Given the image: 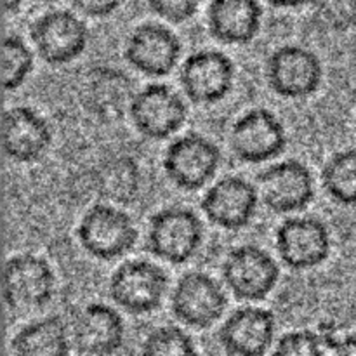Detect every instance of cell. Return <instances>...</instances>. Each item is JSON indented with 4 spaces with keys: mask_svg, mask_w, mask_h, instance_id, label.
Wrapping results in <instances>:
<instances>
[{
    "mask_svg": "<svg viewBox=\"0 0 356 356\" xmlns=\"http://www.w3.org/2000/svg\"><path fill=\"white\" fill-rule=\"evenodd\" d=\"M183 45L170 28L159 23H143L125 42L124 58L146 76H165L177 66Z\"/></svg>",
    "mask_w": 356,
    "mask_h": 356,
    "instance_id": "cell-16",
    "label": "cell"
},
{
    "mask_svg": "<svg viewBox=\"0 0 356 356\" xmlns=\"http://www.w3.org/2000/svg\"><path fill=\"white\" fill-rule=\"evenodd\" d=\"M202 0H148V6L156 16L169 23H184L197 14Z\"/></svg>",
    "mask_w": 356,
    "mask_h": 356,
    "instance_id": "cell-29",
    "label": "cell"
},
{
    "mask_svg": "<svg viewBox=\"0 0 356 356\" xmlns=\"http://www.w3.org/2000/svg\"><path fill=\"white\" fill-rule=\"evenodd\" d=\"M70 3L83 16L108 17L120 7L122 0H70Z\"/></svg>",
    "mask_w": 356,
    "mask_h": 356,
    "instance_id": "cell-30",
    "label": "cell"
},
{
    "mask_svg": "<svg viewBox=\"0 0 356 356\" xmlns=\"http://www.w3.org/2000/svg\"><path fill=\"white\" fill-rule=\"evenodd\" d=\"M332 348V356H356V334L337 339L330 343Z\"/></svg>",
    "mask_w": 356,
    "mask_h": 356,
    "instance_id": "cell-31",
    "label": "cell"
},
{
    "mask_svg": "<svg viewBox=\"0 0 356 356\" xmlns=\"http://www.w3.org/2000/svg\"><path fill=\"white\" fill-rule=\"evenodd\" d=\"M202 211L222 229H242L252 222L259 205V190L242 176H226L202 197Z\"/></svg>",
    "mask_w": 356,
    "mask_h": 356,
    "instance_id": "cell-17",
    "label": "cell"
},
{
    "mask_svg": "<svg viewBox=\"0 0 356 356\" xmlns=\"http://www.w3.org/2000/svg\"><path fill=\"white\" fill-rule=\"evenodd\" d=\"M277 318L261 306H243L233 312L218 334L219 344L229 356H264L273 346Z\"/></svg>",
    "mask_w": 356,
    "mask_h": 356,
    "instance_id": "cell-18",
    "label": "cell"
},
{
    "mask_svg": "<svg viewBox=\"0 0 356 356\" xmlns=\"http://www.w3.org/2000/svg\"><path fill=\"white\" fill-rule=\"evenodd\" d=\"M273 356H327L325 343L313 330H292L278 339Z\"/></svg>",
    "mask_w": 356,
    "mask_h": 356,
    "instance_id": "cell-28",
    "label": "cell"
},
{
    "mask_svg": "<svg viewBox=\"0 0 356 356\" xmlns=\"http://www.w3.org/2000/svg\"><path fill=\"white\" fill-rule=\"evenodd\" d=\"M236 70L232 58L216 49L193 52L181 65V87L197 104H214L233 89Z\"/></svg>",
    "mask_w": 356,
    "mask_h": 356,
    "instance_id": "cell-13",
    "label": "cell"
},
{
    "mask_svg": "<svg viewBox=\"0 0 356 356\" xmlns=\"http://www.w3.org/2000/svg\"><path fill=\"white\" fill-rule=\"evenodd\" d=\"M70 325L59 316H44L26 323L10 341L13 356H70Z\"/></svg>",
    "mask_w": 356,
    "mask_h": 356,
    "instance_id": "cell-22",
    "label": "cell"
},
{
    "mask_svg": "<svg viewBox=\"0 0 356 356\" xmlns=\"http://www.w3.org/2000/svg\"><path fill=\"white\" fill-rule=\"evenodd\" d=\"M33 72V52L16 33L6 35L2 42L0 79L3 90H16Z\"/></svg>",
    "mask_w": 356,
    "mask_h": 356,
    "instance_id": "cell-25",
    "label": "cell"
},
{
    "mask_svg": "<svg viewBox=\"0 0 356 356\" xmlns=\"http://www.w3.org/2000/svg\"><path fill=\"white\" fill-rule=\"evenodd\" d=\"M129 115L139 134L162 141L183 127L188 110L183 97L172 87L165 83H149L134 94Z\"/></svg>",
    "mask_w": 356,
    "mask_h": 356,
    "instance_id": "cell-9",
    "label": "cell"
},
{
    "mask_svg": "<svg viewBox=\"0 0 356 356\" xmlns=\"http://www.w3.org/2000/svg\"><path fill=\"white\" fill-rule=\"evenodd\" d=\"M72 344L80 355L111 356L125 343V323L120 313L104 302H89L70 322Z\"/></svg>",
    "mask_w": 356,
    "mask_h": 356,
    "instance_id": "cell-14",
    "label": "cell"
},
{
    "mask_svg": "<svg viewBox=\"0 0 356 356\" xmlns=\"http://www.w3.org/2000/svg\"><path fill=\"white\" fill-rule=\"evenodd\" d=\"M0 141L7 159L16 163H33L51 146V125L33 108L13 106L3 111Z\"/></svg>",
    "mask_w": 356,
    "mask_h": 356,
    "instance_id": "cell-19",
    "label": "cell"
},
{
    "mask_svg": "<svg viewBox=\"0 0 356 356\" xmlns=\"http://www.w3.org/2000/svg\"><path fill=\"white\" fill-rule=\"evenodd\" d=\"M313 19L330 31L356 28V0H313Z\"/></svg>",
    "mask_w": 356,
    "mask_h": 356,
    "instance_id": "cell-27",
    "label": "cell"
},
{
    "mask_svg": "<svg viewBox=\"0 0 356 356\" xmlns=\"http://www.w3.org/2000/svg\"><path fill=\"white\" fill-rule=\"evenodd\" d=\"M275 245L285 266L292 270H312L329 259L332 238L320 218L296 216L278 226Z\"/></svg>",
    "mask_w": 356,
    "mask_h": 356,
    "instance_id": "cell-11",
    "label": "cell"
},
{
    "mask_svg": "<svg viewBox=\"0 0 356 356\" xmlns=\"http://www.w3.org/2000/svg\"><path fill=\"white\" fill-rule=\"evenodd\" d=\"M169 278L159 264L131 259L113 271L108 284L111 301L131 315H148L162 306Z\"/></svg>",
    "mask_w": 356,
    "mask_h": 356,
    "instance_id": "cell-3",
    "label": "cell"
},
{
    "mask_svg": "<svg viewBox=\"0 0 356 356\" xmlns=\"http://www.w3.org/2000/svg\"><path fill=\"white\" fill-rule=\"evenodd\" d=\"M97 190L111 202H131L139 190V169L127 156L113 159L97 172Z\"/></svg>",
    "mask_w": 356,
    "mask_h": 356,
    "instance_id": "cell-24",
    "label": "cell"
},
{
    "mask_svg": "<svg viewBox=\"0 0 356 356\" xmlns=\"http://www.w3.org/2000/svg\"><path fill=\"white\" fill-rule=\"evenodd\" d=\"M228 298L221 284L207 273L190 271L183 275L170 296L174 316L183 325L204 330L222 318Z\"/></svg>",
    "mask_w": 356,
    "mask_h": 356,
    "instance_id": "cell-10",
    "label": "cell"
},
{
    "mask_svg": "<svg viewBox=\"0 0 356 356\" xmlns=\"http://www.w3.org/2000/svg\"><path fill=\"white\" fill-rule=\"evenodd\" d=\"M131 79L120 70L97 66L82 83V103L94 117L104 122L122 117L134 97Z\"/></svg>",
    "mask_w": 356,
    "mask_h": 356,
    "instance_id": "cell-21",
    "label": "cell"
},
{
    "mask_svg": "<svg viewBox=\"0 0 356 356\" xmlns=\"http://www.w3.org/2000/svg\"><path fill=\"white\" fill-rule=\"evenodd\" d=\"M204 242V225L193 211L167 207L152 216L146 245L159 259L184 264L198 252Z\"/></svg>",
    "mask_w": 356,
    "mask_h": 356,
    "instance_id": "cell-4",
    "label": "cell"
},
{
    "mask_svg": "<svg viewBox=\"0 0 356 356\" xmlns=\"http://www.w3.org/2000/svg\"><path fill=\"white\" fill-rule=\"evenodd\" d=\"M80 245L99 261H113L134 249L138 228L131 216L115 205H92L76 228Z\"/></svg>",
    "mask_w": 356,
    "mask_h": 356,
    "instance_id": "cell-1",
    "label": "cell"
},
{
    "mask_svg": "<svg viewBox=\"0 0 356 356\" xmlns=\"http://www.w3.org/2000/svg\"><path fill=\"white\" fill-rule=\"evenodd\" d=\"M263 7L257 0H211L207 26L212 37L226 45H245L257 37Z\"/></svg>",
    "mask_w": 356,
    "mask_h": 356,
    "instance_id": "cell-20",
    "label": "cell"
},
{
    "mask_svg": "<svg viewBox=\"0 0 356 356\" xmlns=\"http://www.w3.org/2000/svg\"><path fill=\"white\" fill-rule=\"evenodd\" d=\"M273 7H280V9H296V7H302L306 3H312L313 0H268Z\"/></svg>",
    "mask_w": 356,
    "mask_h": 356,
    "instance_id": "cell-32",
    "label": "cell"
},
{
    "mask_svg": "<svg viewBox=\"0 0 356 356\" xmlns=\"http://www.w3.org/2000/svg\"><path fill=\"white\" fill-rule=\"evenodd\" d=\"M259 197L270 211L278 214L299 212L315 198V179L299 160L273 163L257 177Z\"/></svg>",
    "mask_w": 356,
    "mask_h": 356,
    "instance_id": "cell-15",
    "label": "cell"
},
{
    "mask_svg": "<svg viewBox=\"0 0 356 356\" xmlns=\"http://www.w3.org/2000/svg\"><path fill=\"white\" fill-rule=\"evenodd\" d=\"M56 277L51 264L35 254H16L3 264L2 296L13 312H35L54 298Z\"/></svg>",
    "mask_w": 356,
    "mask_h": 356,
    "instance_id": "cell-2",
    "label": "cell"
},
{
    "mask_svg": "<svg viewBox=\"0 0 356 356\" xmlns=\"http://www.w3.org/2000/svg\"><path fill=\"white\" fill-rule=\"evenodd\" d=\"M30 37L38 56L52 66L75 61L89 44L86 23L65 9L49 10L37 17L30 28Z\"/></svg>",
    "mask_w": 356,
    "mask_h": 356,
    "instance_id": "cell-8",
    "label": "cell"
},
{
    "mask_svg": "<svg viewBox=\"0 0 356 356\" xmlns=\"http://www.w3.org/2000/svg\"><path fill=\"white\" fill-rule=\"evenodd\" d=\"M229 146L240 162L263 163L284 153L287 132L273 111L254 108L233 124Z\"/></svg>",
    "mask_w": 356,
    "mask_h": 356,
    "instance_id": "cell-12",
    "label": "cell"
},
{
    "mask_svg": "<svg viewBox=\"0 0 356 356\" xmlns=\"http://www.w3.org/2000/svg\"><path fill=\"white\" fill-rule=\"evenodd\" d=\"M325 193L339 205H356V149L334 153L322 169Z\"/></svg>",
    "mask_w": 356,
    "mask_h": 356,
    "instance_id": "cell-23",
    "label": "cell"
},
{
    "mask_svg": "<svg viewBox=\"0 0 356 356\" xmlns=\"http://www.w3.org/2000/svg\"><path fill=\"white\" fill-rule=\"evenodd\" d=\"M221 149L205 136L190 132L174 139L163 155V170L172 184L184 191H197L216 176Z\"/></svg>",
    "mask_w": 356,
    "mask_h": 356,
    "instance_id": "cell-6",
    "label": "cell"
},
{
    "mask_svg": "<svg viewBox=\"0 0 356 356\" xmlns=\"http://www.w3.org/2000/svg\"><path fill=\"white\" fill-rule=\"evenodd\" d=\"M222 280L240 301L257 302L277 287L280 268L277 261L257 245H240L228 252L221 266Z\"/></svg>",
    "mask_w": 356,
    "mask_h": 356,
    "instance_id": "cell-5",
    "label": "cell"
},
{
    "mask_svg": "<svg viewBox=\"0 0 356 356\" xmlns=\"http://www.w3.org/2000/svg\"><path fill=\"white\" fill-rule=\"evenodd\" d=\"M24 0H3V10L7 14H16L21 9Z\"/></svg>",
    "mask_w": 356,
    "mask_h": 356,
    "instance_id": "cell-33",
    "label": "cell"
},
{
    "mask_svg": "<svg viewBox=\"0 0 356 356\" xmlns=\"http://www.w3.org/2000/svg\"><path fill=\"white\" fill-rule=\"evenodd\" d=\"M266 80L277 96L302 99L315 94L322 86V61L312 49L284 45L268 58Z\"/></svg>",
    "mask_w": 356,
    "mask_h": 356,
    "instance_id": "cell-7",
    "label": "cell"
},
{
    "mask_svg": "<svg viewBox=\"0 0 356 356\" xmlns=\"http://www.w3.org/2000/svg\"><path fill=\"white\" fill-rule=\"evenodd\" d=\"M141 356H198L195 341L177 325H160L145 337Z\"/></svg>",
    "mask_w": 356,
    "mask_h": 356,
    "instance_id": "cell-26",
    "label": "cell"
}]
</instances>
